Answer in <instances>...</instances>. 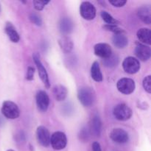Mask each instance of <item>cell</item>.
<instances>
[{"instance_id":"1","label":"cell","mask_w":151,"mask_h":151,"mask_svg":"<svg viewBox=\"0 0 151 151\" xmlns=\"http://www.w3.org/2000/svg\"><path fill=\"white\" fill-rule=\"evenodd\" d=\"M78 98L84 107H90L95 102V91L90 87H82L78 90Z\"/></svg>"},{"instance_id":"2","label":"cell","mask_w":151,"mask_h":151,"mask_svg":"<svg viewBox=\"0 0 151 151\" xmlns=\"http://www.w3.org/2000/svg\"><path fill=\"white\" fill-rule=\"evenodd\" d=\"M1 111L3 116L9 119H17L20 115V110L17 105L10 100L3 102Z\"/></svg>"},{"instance_id":"3","label":"cell","mask_w":151,"mask_h":151,"mask_svg":"<svg viewBox=\"0 0 151 151\" xmlns=\"http://www.w3.org/2000/svg\"><path fill=\"white\" fill-rule=\"evenodd\" d=\"M113 114L117 120L127 121L131 119L133 112L131 108L126 104L119 103L114 108Z\"/></svg>"},{"instance_id":"4","label":"cell","mask_w":151,"mask_h":151,"mask_svg":"<svg viewBox=\"0 0 151 151\" xmlns=\"http://www.w3.org/2000/svg\"><path fill=\"white\" fill-rule=\"evenodd\" d=\"M50 145L54 150H60L64 149L67 145V137L66 134L61 131L55 132L50 137Z\"/></svg>"},{"instance_id":"5","label":"cell","mask_w":151,"mask_h":151,"mask_svg":"<svg viewBox=\"0 0 151 151\" xmlns=\"http://www.w3.org/2000/svg\"><path fill=\"white\" fill-rule=\"evenodd\" d=\"M32 58H33L35 64L36 66L37 69H38V75H39L40 78H41V81L43 82L44 85L47 88H50V79H49V75L47 73V70H46L45 67L44 66L43 63H41V60H40V55L38 53H35L32 55Z\"/></svg>"},{"instance_id":"6","label":"cell","mask_w":151,"mask_h":151,"mask_svg":"<svg viewBox=\"0 0 151 151\" xmlns=\"http://www.w3.org/2000/svg\"><path fill=\"white\" fill-rule=\"evenodd\" d=\"M118 91L123 94H131L135 90L136 85L134 80L128 78H121L116 83Z\"/></svg>"},{"instance_id":"7","label":"cell","mask_w":151,"mask_h":151,"mask_svg":"<svg viewBox=\"0 0 151 151\" xmlns=\"http://www.w3.org/2000/svg\"><path fill=\"white\" fill-rule=\"evenodd\" d=\"M80 13L84 19L91 21L95 18L97 10L94 4L91 2L83 1L80 6Z\"/></svg>"},{"instance_id":"8","label":"cell","mask_w":151,"mask_h":151,"mask_svg":"<svg viewBox=\"0 0 151 151\" xmlns=\"http://www.w3.org/2000/svg\"><path fill=\"white\" fill-rule=\"evenodd\" d=\"M122 67L126 73L134 75L139 71L140 63L138 59L136 58L129 56L124 59L122 62Z\"/></svg>"},{"instance_id":"9","label":"cell","mask_w":151,"mask_h":151,"mask_svg":"<svg viewBox=\"0 0 151 151\" xmlns=\"http://www.w3.org/2000/svg\"><path fill=\"white\" fill-rule=\"evenodd\" d=\"M50 137L51 135L50 131L46 127L38 126L36 130V138L38 143L43 147H48L50 145Z\"/></svg>"},{"instance_id":"10","label":"cell","mask_w":151,"mask_h":151,"mask_svg":"<svg viewBox=\"0 0 151 151\" xmlns=\"http://www.w3.org/2000/svg\"><path fill=\"white\" fill-rule=\"evenodd\" d=\"M111 139L118 144H125L129 140V135L122 128H114L109 134Z\"/></svg>"},{"instance_id":"11","label":"cell","mask_w":151,"mask_h":151,"mask_svg":"<svg viewBox=\"0 0 151 151\" xmlns=\"http://www.w3.org/2000/svg\"><path fill=\"white\" fill-rule=\"evenodd\" d=\"M38 109L41 112H46L50 106V97L44 91H38L35 96Z\"/></svg>"},{"instance_id":"12","label":"cell","mask_w":151,"mask_h":151,"mask_svg":"<svg viewBox=\"0 0 151 151\" xmlns=\"http://www.w3.org/2000/svg\"><path fill=\"white\" fill-rule=\"evenodd\" d=\"M94 52L95 55L105 59L112 55L111 47L106 43H99L94 47Z\"/></svg>"},{"instance_id":"13","label":"cell","mask_w":151,"mask_h":151,"mask_svg":"<svg viewBox=\"0 0 151 151\" xmlns=\"http://www.w3.org/2000/svg\"><path fill=\"white\" fill-rule=\"evenodd\" d=\"M135 55L142 61H147L151 55L150 48L145 44L137 43L135 48Z\"/></svg>"},{"instance_id":"14","label":"cell","mask_w":151,"mask_h":151,"mask_svg":"<svg viewBox=\"0 0 151 151\" xmlns=\"http://www.w3.org/2000/svg\"><path fill=\"white\" fill-rule=\"evenodd\" d=\"M4 32L12 42L18 43L20 40V36H19L16 27L11 22H6L5 26H4Z\"/></svg>"},{"instance_id":"15","label":"cell","mask_w":151,"mask_h":151,"mask_svg":"<svg viewBox=\"0 0 151 151\" xmlns=\"http://www.w3.org/2000/svg\"><path fill=\"white\" fill-rule=\"evenodd\" d=\"M137 16L146 24H150L151 22V9L149 5L140 7L137 10Z\"/></svg>"},{"instance_id":"16","label":"cell","mask_w":151,"mask_h":151,"mask_svg":"<svg viewBox=\"0 0 151 151\" xmlns=\"http://www.w3.org/2000/svg\"><path fill=\"white\" fill-rule=\"evenodd\" d=\"M52 94L57 101H63L67 97L68 90L64 86L58 84L55 85L52 88Z\"/></svg>"},{"instance_id":"17","label":"cell","mask_w":151,"mask_h":151,"mask_svg":"<svg viewBox=\"0 0 151 151\" xmlns=\"http://www.w3.org/2000/svg\"><path fill=\"white\" fill-rule=\"evenodd\" d=\"M74 28V24L72 21L68 17H63L60 19L59 22V29L60 31L64 35L70 34Z\"/></svg>"},{"instance_id":"18","label":"cell","mask_w":151,"mask_h":151,"mask_svg":"<svg viewBox=\"0 0 151 151\" xmlns=\"http://www.w3.org/2000/svg\"><path fill=\"white\" fill-rule=\"evenodd\" d=\"M89 131L91 134L95 136V137H100V136L102 131V122L98 115H95V116H93L91 125H90Z\"/></svg>"},{"instance_id":"19","label":"cell","mask_w":151,"mask_h":151,"mask_svg":"<svg viewBox=\"0 0 151 151\" xmlns=\"http://www.w3.org/2000/svg\"><path fill=\"white\" fill-rule=\"evenodd\" d=\"M112 42L116 48L124 49L128 46V39L124 32L116 33L112 37Z\"/></svg>"},{"instance_id":"20","label":"cell","mask_w":151,"mask_h":151,"mask_svg":"<svg viewBox=\"0 0 151 151\" xmlns=\"http://www.w3.org/2000/svg\"><path fill=\"white\" fill-rule=\"evenodd\" d=\"M58 44L64 53H70L74 47L73 41L67 35H63L61 38H59Z\"/></svg>"},{"instance_id":"21","label":"cell","mask_w":151,"mask_h":151,"mask_svg":"<svg viewBox=\"0 0 151 151\" xmlns=\"http://www.w3.org/2000/svg\"><path fill=\"white\" fill-rule=\"evenodd\" d=\"M137 36L139 41L143 44L150 45L151 44V32L149 28H141L137 32ZM141 43V44H142Z\"/></svg>"},{"instance_id":"22","label":"cell","mask_w":151,"mask_h":151,"mask_svg":"<svg viewBox=\"0 0 151 151\" xmlns=\"http://www.w3.org/2000/svg\"><path fill=\"white\" fill-rule=\"evenodd\" d=\"M91 77L96 82L103 81V74L100 69V64L97 61H94L91 66Z\"/></svg>"},{"instance_id":"23","label":"cell","mask_w":151,"mask_h":151,"mask_svg":"<svg viewBox=\"0 0 151 151\" xmlns=\"http://www.w3.org/2000/svg\"><path fill=\"white\" fill-rule=\"evenodd\" d=\"M119 58L116 55H113L109 56L107 58H105L103 60V63L105 66L108 68H114L116 67L119 64Z\"/></svg>"},{"instance_id":"24","label":"cell","mask_w":151,"mask_h":151,"mask_svg":"<svg viewBox=\"0 0 151 151\" xmlns=\"http://www.w3.org/2000/svg\"><path fill=\"white\" fill-rule=\"evenodd\" d=\"M101 17L103 20L106 23V24H112V25H117L119 23L116 19L113 17L111 14H109L108 12L106 11H102L101 13Z\"/></svg>"},{"instance_id":"25","label":"cell","mask_w":151,"mask_h":151,"mask_svg":"<svg viewBox=\"0 0 151 151\" xmlns=\"http://www.w3.org/2000/svg\"><path fill=\"white\" fill-rule=\"evenodd\" d=\"M90 135H91V133H90L89 128H87V127H84L80 131L78 137H79V139L81 141L83 142H87L89 139Z\"/></svg>"},{"instance_id":"26","label":"cell","mask_w":151,"mask_h":151,"mask_svg":"<svg viewBox=\"0 0 151 151\" xmlns=\"http://www.w3.org/2000/svg\"><path fill=\"white\" fill-rule=\"evenodd\" d=\"M103 29H106V30H107V31H111V32H114V34L122 33V32H124L123 29H121L120 27H119L117 25L106 24L103 26Z\"/></svg>"},{"instance_id":"27","label":"cell","mask_w":151,"mask_h":151,"mask_svg":"<svg viewBox=\"0 0 151 151\" xmlns=\"http://www.w3.org/2000/svg\"><path fill=\"white\" fill-rule=\"evenodd\" d=\"M29 20L32 24H35L36 26H41L42 24V19L41 16L35 13H32L29 15Z\"/></svg>"},{"instance_id":"28","label":"cell","mask_w":151,"mask_h":151,"mask_svg":"<svg viewBox=\"0 0 151 151\" xmlns=\"http://www.w3.org/2000/svg\"><path fill=\"white\" fill-rule=\"evenodd\" d=\"M48 3H50L49 1H41V0H34L33 1V5L34 7L36 10H42L44 8L46 5Z\"/></svg>"},{"instance_id":"29","label":"cell","mask_w":151,"mask_h":151,"mask_svg":"<svg viewBox=\"0 0 151 151\" xmlns=\"http://www.w3.org/2000/svg\"><path fill=\"white\" fill-rule=\"evenodd\" d=\"M143 87H144V89L147 91L148 94L151 93V76L148 75V76L145 77L143 80L142 82Z\"/></svg>"},{"instance_id":"30","label":"cell","mask_w":151,"mask_h":151,"mask_svg":"<svg viewBox=\"0 0 151 151\" xmlns=\"http://www.w3.org/2000/svg\"><path fill=\"white\" fill-rule=\"evenodd\" d=\"M109 3L116 7H122L127 3L125 0H110Z\"/></svg>"},{"instance_id":"31","label":"cell","mask_w":151,"mask_h":151,"mask_svg":"<svg viewBox=\"0 0 151 151\" xmlns=\"http://www.w3.org/2000/svg\"><path fill=\"white\" fill-rule=\"evenodd\" d=\"M34 73H35V69L32 66H29L27 68V71L26 80L29 81H32L34 78Z\"/></svg>"},{"instance_id":"32","label":"cell","mask_w":151,"mask_h":151,"mask_svg":"<svg viewBox=\"0 0 151 151\" xmlns=\"http://www.w3.org/2000/svg\"><path fill=\"white\" fill-rule=\"evenodd\" d=\"M16 137L18 142H24L25 140V136L23 132H19V134L16 136Z\"/></svg>"},{"instance_id":"33","label":"cell","mask_w":151,"mask_h":151,"mask_svg":"<svg viewBox=\"0 0 151 151\" xmlns=\"http://www.w3.org/2000/svg\"><path fill=\"white\" fill-rule=\"evenodd\" d=\"M92 150L93 151H102L101 146H100V143L97 142H94L92 144Z\"/></svg>"},{"instance_id":"34","label":"cell","mask_w":151,"mask_h":151,"mask_svg":"<svg viewBox=\"0 0 151 151\" xmlns=\"http://www.w3.org/2000/svg\"><path fill=\"white\" fill-rule=\"evenodd\" d=\"M7 151H15V150H12V149H9V150H7Z\"/></svg>"},{"instance_id":"35","label":"cell","mask_w":151,"mask_h":151,"mask_svg":"<svg viewBox=\"0 0 151 151\" xmlns=\"http://www.w3.org/2000/svg\"><path fill=\"white\" fill-rule=\"evenodd\" d=\"M0 12H1V6H0Z\"/></svg>"}]
</instances>
